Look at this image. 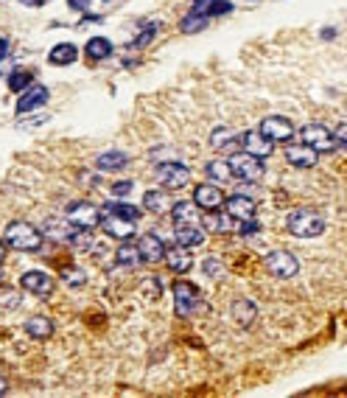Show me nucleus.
<instances>
[{
    "mask_svg": "<svg viewBox=\"0 0 347 398\" xmlns=\"http://www.w3.org/2000/svg\"><path fill=\"white\" fill-rule=\"evenodd\" d=\"M208 174L216 179V182H230L236 174H233V168H230V160H213V163H208Z\"/></svg>",
    "mask_w": 347,
    "mask_h": 398,
    "instance_id": "7c9ffc66",
    "label": "nucleus"
},
{
    "mask_svg": "<svg viewBox=\"0 0 347 398\" xmlns=\"http://www.w3.org/2000/svg\"><path fill=\"white\" fill-rule=\"evenodd\" d=\"M126 163H129V157H126L123 152H115V149L95 157V168H98V171H118V168H123Z\"/></svg>",
    "mask_w": 347,
    "mask_h": 398,
    "instance_id": "393cba45",
    "label": "nucleus"
},
{
    "mask_svg": "<svg viewBox=\"0 0 347 398\" xmlns=\"http://www.w3.org/2000/svg\"><path fill=\"white\" fill-rule=\"evenodd\" d=\"M238 233H244V236H252V233H261V222H255V219H247V222H241Z\"/></svg>",
    "mask_w": 347,
    "mask_h": 398,
    "instance_id": "ea45409f",
    "label": "nucleus"
},
{
    "mask_svg": "<svg viewBox=\"0 0 347 398\" xmlns=\"http://www.w3.org/2000/svg\"><path fill=\"white\" fill-rule=\"evenodd\" d=\"M227 12H233V3H227V0H213L210 3V17H222Z\"/></svg>",
    "mask_w": 347,
    "mask_h": 398,
    "instance_id": "e433bc0d",
    "label": "nucleus"
},
{
    "mask_svg": "<svg viewBox=\"0 0 347 398\" xmlns=\"http://www.w3.org/2000/svg\"><path fill=\"white\" fill-rule=\"evenodd\" d=\"M224 205H227V214L233 216V219H238V222H247V219H255V202L249 196H244V193H236V196H230V199H224Z\"/></svg>",
    "mask_w": 347,
    "mask_h": 398,
    "instance_id": "a211bd4d",
    "label": "nucleus"
},
{
    "mask_svg": "<svg viewBox=\"0 0 347 398\" xmlns=\"http://www.w3.org/2000/svg\"><path fill=\"white\" fill-rule=\"evenodd\" d=\"M68 219H70L73 225H79V228L93 230V228H98V222H101V211H98L93 202H73V205L68 208Z\"/></svg>",
    "mask_w": 347,
    "mask_h": 398,
    "instance_id": "9d476101",
    "label": "nucleus"
},
{
    "mask_svg": "<svg viewBox=\"0 0 347 398\" xmlns=\"http://www.w3.org/2000/svg\"><path fill=\"white\" fill-rule=\"evenodd\" d=\"M300 138H302V143H308V146L316 149L319 154H322V152H333V149L339 146L336 135H333L327 126H322V124H308V126H302Z\"/></svg>",
    "mask_w": 347,
    "mask_h": 398,
    "instance_id": "423d86ee",
    "label": "nucleus"
},
{
    "mask_svg": "<svg viewBox=\"0 0 347 398\" xmlns=\"http://www.w3.org/2000/svg\"><path fill=\"white\" fill-rule=\"evenodd\" d=\"M3 258H6V242H0V264H3Z\"/></svg>",
    "mask_w": 347,
    "mask_h": 398,
    "instance_id": "09e8293b",
    "label": "nucleus"
},
{
    "mask_svg": "<svg viewBox=\"0 0 347 398\" xmlns=\"http://www.w3.org/2000/svg\"><path fill=\"white\" fill-rule=\"evenodd\" d=\"M230 314H233V323H238L241 328H249L252 320L258 317V309H255L249 300H236L233 309H230Z\"/></svg>",
    "mask_w": 347,
    "mask_h": 398,
    "instance_id": "412c9836",
    "label": "nucleus"
},
{
    "mask_svg": "<svg viewBox=\"0 0 347 398\" xmlns=\"http://www.w3.org/2000/svg\"><path fill=\"white\" fill-rule=\"evenodd\" d=\"M286 160H288L294 168H311V165H316L319 152L311 149L308 143H294V146L286 149Z\"/></svg>",
    "mask_w": 347,
    "mask_h": 398,
    "instance_id": "dca6fc26",
    "label": "nucleus"
},
{
    "mask_svg": "<svg viewBox=\"0 0 347 398\" xmlns=\"http://www.w3.org/2000/svg\"><path fill=\"white\" fill-rule=\"evenodd\" d=\"M154 34H157V23H148V29L134 40V48H146V45L154 40Z\"/></svg>",
    "mask_w": 347,
    "mask_h": 398,
    "instance_id": "c9c22d12",
    "label": "nucleus"
},
{
    "mask_svg": "<svg viewBox=\"0 0 347 398\" xmlns=\"http://www.w3.org/2000/svg\"><path fill=\"white\" fill-rule=\"evenodd\" d=\"M191 15H199V17H210V0H196Z\"/></svg>",
    "mask_w": 347,
    "mask_h": 398,
    "instance_id": "58836bf2",
    "label": "nucleus"
},
{
    "mask_svg": "<svg viewBox=\"0 0 347 398\" xmlns=\"http://www.w3.org/2000/svg\"><path fill=\"white\" fill-rule=\"evenodd\" d=\"M68 6H70L73 12H84L90 3H87V0H68Z\"/></svg>",
    "mask_w": 347,
    "mask_h": 398,
    "instance_id": "37998d69",
    "label": "nucleus"
},
{
    "mask_svg": "<svg viewBox=\"0 0 347 398\" xmlns=\"http://www.w3.org/2000/svg\"><path fill=\"white\" fill-rule=\"evenodd\" d=\"M62 278H65V283H70V286H82V283H84L82 270H65V272H62Z\"/></svg>",
    "mask_w": 347,
    "mask_h": 398,
    "instance_id": "4c0bfd02",
    "label": "nucleus"
},
{
    "mask_svg": "<svg viewBox=\"0 0 347 398\" xmlns=\"http://www.w3.org/2000/svg\"><path fill=\"white\" fill-rule=\"evenodd\" d=\"M174 303H177V317H191L196 309H205L199 300V286H194L191 281L174 283Z\"/></svg>",
    "mask_w": 347,
    "mask_h": 398,
    "instance_id": "20e7f679",
    "label": "nucleus"
},
{
    "mask_svg": "<svg viewBox=\"0 0 347 398\" xmlns=\"http://www.w3.org/2000/svg\"><path fill=\"white\" fill-rule=\"evenodd\" d=\"M210 146H213L216 152H238L241 135H238L236 129H230V126H219V129H213V135H210Z\"/></svg>",
    "mask_w": 347,
    "mask_h": 398,
    "instance_id": "6ab92c4d",
    "label": "nucleus"
},
{
    "mask_svg": "<svg viewBox=\"0 0 347 398\" xmlns=\"http://www.w3.org/2000/svg\"><path fill=\"white\" fill-rule=\"evenodd\" d=\"M115 258H118V264H123L126 270H134V267L143 261V258H140V250H137V244H126V242L118 247Z\"/></svg>",
    "mask_w": 347,
    "mask_h": 398,
    "instance_id": "c85d7f7f",
    "label": "nucleus"
},
{
    "mask_svg": "<svg viewBox=\"0 0 347 398\" xmlns=\"http://www.w3.org/2000/svg\"><path fill=\"white\" fill-rule=\"evenodd\" d=\"M6 57H9V40L0 37V62H3Z\"/></svg>",
    "mask_w": 347,
    "mask_h": 398,
    "instance_id": "c03bdc74",
    "label": "nucleus"
},
{
    "mask_svg": "<svg viewBox=\"0 0 347 398\" xmlns=\"http://www.w3.org/2000/svg\"><path fill=\"white\" fill-rule=\"evenodd\" d=\"M137 250H140V258H143V264H160L162 258H165V244L154 236V233H146V236H140V242H137Z\"/></svg>",
    "mask_w": 347,
    "mask_h": 398,
    "instance_id": "f3484780",
    "label": "nucleus"
},
{
    "mask_svg": "<svg viewBox=\"0 0 347 398\" xmlns=\"http://www.w3.org/2000/svg\"><path fill=\"white\" fill-rule=\"evenodd\" d=\"M202 270H205V275H210V278H222V275H224V264H222L219 258H208V261L202 264Z\"/></svg>",
    "mask_w": 347,
    "mask_h": 398,
    "instance_id": "f704fd0d",
    "label": "nucleus"
},
{
    "mask_svg": "<svg viewBox=\"0 0 347 398\" xmlns=\"http://www.w3.org/2000/svg\"><path fill=\"white\" fill-rule=\"evenodd\" d=\"M20 286H23L26 292L37 295V297H48V295L54 292V278H51L48 272L31 270V272H26V275L20 278Z\"/></svg>",
    "mask_w": 347,
    "mask_h": 398,
    "instance_id": "f8f14e48",
    "label": "nucleus"
},
{
    "mask_svg": "<svg viewBox=\"0 0 347 398\" xmlns=\"http://www.w3.org/2000/svg\"><path fill=\"white\" fill-rule=\"evenodd\" d=\"M208 20L210 17H199V15H188L183 23H180V29L185 31V34H196V31H202L205 26H208Z\"/></svg>",
    "mask_w": 347,
    "mask_h": 398,
    "instance_id": "473e14b6",
    "label": "nucleus"
},
{
    "mask_svg": "<svg viewBox=\"0 0 347 398\" xmlns=\"http://www.w3.org/2000/svg\"><path fill=\"white\" fill-rule=\"evenodd\" d=\"M107 211H115V214H121V216H126V219H132V222L140 219V211L132 208V205H126V202H107Z\"/></svg>",
    "mask_w": 347,
    "mask_h": 398,
    "instance_id": "72a5a7b5",
    "label": "nucleus"
},
{
    "mask_svg": "<svg viewBox=\"0 0 347 398\" xmlns=\"http://www.w3.org/2000/svg\"><path fill=\"white\" fill-rule=\"evenodd\" d=\"M171 219H174V225L177 222H199V205L194 202H174L171 205Z\"/></svg>",
    "mask_w": 347,
    "mask_h": 398,
    "instance_id": "a878e982",
    "label": "nucleus"
},
{
    "mask_svg": "<svg viewBox=\"0 0 347 398\" xmlns=\"http://www.w3.org/2000/svg\"><path fill=\"white\" fill-rule=\"evenodd\" d=\"M165 258H168V267H171V272H191V267H194V256H191V247H185V244H171V247H165Z\"/></svg>",
    "mask_w": 347,
    "mask_h": 398,
    "instance_id": "4468645a",
    "label": "nucleus"
},
{
    "mask_svg": "<svg viewBox=\"0 0 347 398\" xmlns=\"http://www.w3.org/2000/svg\"><path fill=\"white\" fill-rule=\"evenodd\" d=\"M112 193H115V196H129V193H132V182H129V179L115 182V185H112Z\"/></svg>",
    "mask_w": 347,
    "mask_h": 398,
    "instance_id": "a19ab883",
    "label": "nucleus"
},
{
    "mask_svg": "<svg viewBox=\"0 0 347 398\" xmlns=\"http://www.w3.org/2000/svg\"><path fill=\"white\" fill-rule=\"evenodd\" d=\"M336 138H339V143L347 146V126H339V129H336Z\"/></svg>",
    "mask_w": 347,
    "mask_h": 398,
    "instance_id": "49530a36",
    "label": "nucleus"
},
{
    "mask_svg": "<svg viewBox=\"0 0 347 398\" xmlns=\"http://www.w3.org/2000/svg\"><path fill=\"white\" fill-rule=\"evenodd\" d=\"M87 57L90 59H107V57H112V43L107 37H93L87 43Z\"/></svg>",
    "mask_w": 347,
    "mask_h": 398,
    "instance_id": "c756f323",
    "label": "nucleus"
},
{
    "mask_svg": "<svg viewBox=\"0 0 347 398\" xmlns=\"http://www.w3.org/2000/svg\"><path fill=\"white\" fill-rule=\"evenodd\" d=\"M241 146H244V152H249V154H255V157H261V160L275 152V140H269L261 129H252V132L241 135Z\"/></svg>",
    "mask_w": 347,
    "mask_h": 398,
    "instance_id": "ddd939ff",
    "label": "nucleus"
},
{
    "mask_svg": "<svg viewBox=\"0 0 347 398\" xmlns=\"http://www.w3.org/2000/svg\"><path fill=\"white\" fill-rule=\"evenodd\" d=\"M205 228H210V230H216V233H230V230H238V219H233L230 214L222 216L219 211H208Z\"/></svg>",
    "mask_w": 347,
    "mask_h": 398,
    "instance_id": "5701e85b",
    "label": "nucleus"
},
{
    "mask_svg": "<svg viewBox=\"0 0 347 398\" xmlns=\"http://www.w3.org/2000/svg\"><path fill=\"white\" fill-rule=\"evenodd\" d=\"M48 98H51V96H48V87H43V84L26 87V90L20 93V101H17V115H26V112H31V110L48 104Z\"/></svg>",
    "mask_w": 347,
    "mask_h": 398,
    "instance_id": "2eb2a0df",
    "label": "nucleus"
},
{
    "mask_svg": "<svg viewBox=\"0 0 347 398\" xmlns=\"http://www.w3.org/2000/svg\"><path fill=\"white\" fill-rule=\"evenodd\" d=\"M6 390H9V381H6L3 376H0V395H6Z\"/></svg>",
    "mask_w": 347,
    "mask_h": 398,
    "instance_id": "de8ad7c7",
    "label": "nucleus"
},
{
    "mask_svg": "<svg viewBox=\"0 0 347 398\" xmlns=\"http://www.w3.org/2000/svg\"><path fill=\"white\" fill-rule=\"evenodd\" d=\"M31 82H34V73H31V71H15V73L9 76V90H12V93H23Z\"/></svg>",
    "mask_w": 347,
    "mask_h": 398,
    "instance_id": "2f4dec72",
    "label": "nucleus"
},
{
    "mask_svg": "<svg viewBox=\"0 0 347 398\" xmlns=\"http://www.w3.org/2000/svg\"><path fill=\"white\" fill-rule=\"evenodd\" d=\"M157 179L168 191H180V188L191 185V168L183 165V163H162L157 168Z\"/></svg>",
    "mask_w": 347,
    "mask_h": 398,
    "instance_id": "39448f33",
    "label": "nucleus"
},
{
    "mask_svg": "<svg viewBox=\"0 0 347 398\" xmlns=\"http://www.w3.org/2000/svg\"><path fill=\"white\" fill-rule=\"evenodd\" d=\"M230 168H233V174H236L238 179H244V182H258V179L263 177V171H266L263 160L255 157V154H249V152H233V154H230Z\"/></svg>",
    "mask_w": 347,
    "mask_h": 398,
    "instance_id": "7ed1b4c3",
    "label": "nucleus"
},
{
    "mask_svg": "<svg viewBox=\"0 0 347 398\" xmlns=\"http://www.w3.org/2000/svg\"><path fill=\"white\" fill-rule=\"evenodd\" d=\"M266 272H272L275 278H294L300 272V261L286 250H272L266 256Z\"/></svg>",
    "mask_w": 347,
    "mask_h": 398,
    "instance_id": "0eeeda50",
    "label": "nucleus"
},
{
    "mask_svg": "<svg viewBox=\"0 0 347 398\" xmlns=\"http://www.w3.org/2000/svg\"><path fill=\"white\" fill-rule=\"evenodd\" d=\"M17 3H23V6H34V9H40V6H45V0H17Z\"/></svg>",
    "mask_w": 347,
    "mask_h": 398,
    "instance_id": "a18cd8bd",
    "label": "nucleus"
},
{
    "mask_svg": "<svg viewBox=\"0 0 347 398\" xmlns=\"http://www.w3.org/2000/svg\"><path fill=\"white\" fill-rule=\"evenodd\" d=\"M143 205H146V211H151V214H165L168 211V193L165 191H146L143 193Z\"/></svg>",
    "mask_w": 347,
    "mask_h": 398,
    "instance_id": "cd10ccee",
    "label": "nucleus"
},
{
    "mask_svg": "<svg viewBox=\"0 0 347 398\" xmlns=\"http://www.w3.org/2000/svg\"><path fill=\"white\" fill-rule=\"evenodd\" d=\"M194 202H196L202 211H219V208L224 205V193H222L219 185L202 182V185H196V191H194Z\"/></svg>",
    "mask_w": 347,
    "mask_h": 398,
    "instance_id": "9b49d317",
    "label": "nucleus"
},
{
    "mask_svg": "<svg viewBox=\"0 0 347 398\" xmlns=\"http://www.w3.org/2000/svg\"><path fill=\"white\" fill-rule=\"evenodd\" d=\"M98 225H101V230H104L107 236L121 239V242H126V239L134 236V222L126 219V216H121V214H115V211H107V214L101 216Z\"/></svg>",
    "mask_w": 347,
    "mask_h": 398,
    "instance_id": "1a4fd4ad",
    "label": "nucleus"
},
{
    "mask_svg": "<svg viewBox=\"0 0 347 398\" xmlns=\"http://www.w3.org/2000/svg\"><path fill=\"white\" fill-rule=\"evenodd\" d=\"M269 140H280V143H288L291 138H294V124L288 121V118H283V115H266L263 121H261V126H258Z\"/></svg>",
    "mask_w": 347,
    "mask_h": 398,
    "instance_id": "6e6552de",
    "label": "nucleus"
},
{
    "mask_svg": "<svg viewBox=\"0 0 347 398\" xmlns=\"http://www.w3.org/2000/svg\"><path fill=\"white\" fill-rule=\"evenodd\" d=\"M174 236H177V242L185 247H199L205 242V233L199 230L196 222H177L174 225Z\"/></svg>",
    "mask_w": 347,
    "mask_h": 398,
    "instance_id": "aec40b11",
    "label": "nucleus"
},
{
    "mask_svg": "<svg viewBox=\"0 0 347 398\" xmlns=\"http://www.w3.org/2000/svg\"><path fill=\"white\" fill-rule=\"evenodd\" d=\"M73 230H76V225L68 219V222H62V219H51V222H45V236L48 239H54V242H70V236H73Z\"/></svg>",
    "mask_w": 347,
    "mask_h": 398,
    "instance_id": "4be33fe9",
    "label": "nucleus"
},
{
    "mask_svg": "<svg viewBox=\"0 0 347 398\" xmlns=\"http://www.w3.org/2000/svg\"><path fill=\"white\" fill-rule=\"evenodd\" d=\"M43 239H45V233L40 228L29 225V222H9L6 230H3V242L12 250H20V253H40Z\"/></svg>",
    "mask_w": 347,
    "mask_h": 398,
    "instance_id": "f257e3e1",
    "label": "nucleus"
},
{
    "mask_svg": "<svg viewBox=\"0 0 347 398\" xmlns=\"http://www.w3.org/2000/svg\"><path fill=\"white\" fill-rule=\"evenodd\" d=\"M76 59H79V48L70 45V43H62V45H56V48L48 54V62H51V65H73Z\"/></svg>",
    "mask_w": 347,
    "mask_h": 398,
    "instance_id": "bb28decb",
    "label": "nucleus"
},
{
    "mask_svg": "<svg viewBox=\"0 0 347 398\" xmlns=\"http://www.w3.org/2000/svg\"><path fill=\"white\" fill-rule=\"evenodd\" d=\"M26 334H29L31 339H48V337L54 334V323H51L48 317L37 314V317L26 320Z\"/></svg>",
    "mask_w": 347,
    "mask_h": 398,
    "instance_id": "b1692460",
    "label": "nucleus"
},
{
    "mask_svg": "<svg viewBox=\"0 0 347 398\" xmlns=\"http://www.w3.org/2000/svg\"><path fill=\"white\" fill-rule=\"evenodd\" d=\"M288 233L297 236V239H316L325 233V216L314 208H297L288 214V222H286Z\"/></svg>",
    "mask_w": 347,
    "mask_h": 398,
    "instance_id": "f03ea898",
    "label": "nucleus"
},
{
    "mask_svg": "<svg viewBox=\"0 0 347 398\" xmlns=\"http://www.w3.org/2000/svg\"><path fill=\"white\" fill-rule=\"evenodd\" d=\"M148 292V297H157L160 295V286H157V281H148V283H143V295Z\"/></svg>",
    "mask_w": 347,
    "mask_h": 398,
    "instance_id": "79ce46f5",
    "label": "nucleus"
}]
</instances>
